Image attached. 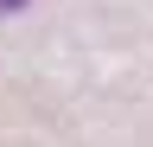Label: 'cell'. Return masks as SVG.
Wrapping results in <instances>:
<instances>
[{
	"label": "cell",
	"instance_id": "obj_1",
	"mask_svg": "<svg viewBox=\"0 0 153 147\" xmlns=\"http://www.w3.org/2000/svg\"><path fill=\"white\" fill-rule=\"evenodd\" d=\"M19 7H26V0H0V13H19Z\"/></svg>",
	"mask_w": 153,
	"mask_h": 147
}]
</instances>
